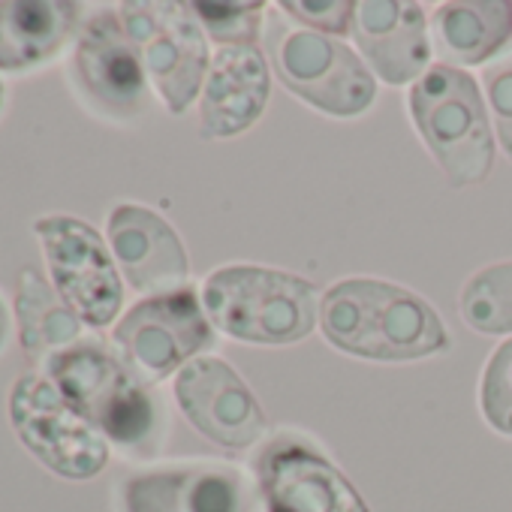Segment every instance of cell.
Instances as JSON below:
<instances>
[{
	"instance_id": "obj_1",
	"label": "cell",
	"mask_w": 512,
	"mask_h": 512,
	"mask_svg": "<svg viewBox=\"0 0 512 512\" xmlns=\"http://www.w3.org/2000/svg\"><path fill=\"white\" fill-rule=\"evenodd\" d=\"M320 332L341 353L374 362H413L449 347L437 311L398 284L347 278L320 299Z\"/></svg>"
},
{
	"instance_id": "obj_2",
	"label": "cell",
	"mask_w": 512,
	"mask_h": 512,
	"mask_svg": "<svg viewBox=\"0 0 512 512\" xmlns=\"http://www.w3.org/2000/svg\"><path fill=\"white\" fill-rule=\"evenodd\" d=\"M46 380L88 419L106 443L148 455L163 431V413L145 383L103 344L79 341L46 359Z\"/></svg>"
},
{
	"instance_id": "obj_3",
	"label": "cell",
	"mask_w": 512,
	"mask_h": 512,
	"mask_svg": "<svg viewBox=\"0 0 512 512\" xmlns=\"http://www.w3.org/2000/svg\"><path fill=\"white\" fill-rule=\"evenodd\" d=\"M202 308L214 329L247 344H296L314 332L320 317L311 281L263 266L211 272L202 284Z\"/></svg>"
},
{
	"instance_id": "obj_4",
	"label": "cell",
	"mask_w": 512,
	"mask_h": 512,
	"mask_svg": "<svg viewBox=\"0 0 512 512\" xmlns=\"http://www.w3.org/2000/svg\"><path fill=\"white\" fill-rule=\"evenodd\" d=\"M410 115L437 166L455 187L479 184L494 166V136L476 79L434 64L410 88Z\"/></svg>"
},
{
	"instance_id": "obj_5",
	"label": "cell",
	"mask_w": 512,
	"mask_h": 512,
	"mask_svg": "<svg viewBox=\"0 0 512 512\" xmlns=\"http://www.w3.org/2000/svg\"><path fill=\"white\" fill-rule=\"evenodd\" d=\"M118 16L166 109L172 115L187 112V106L202 94L211 67L205 31L193 19L190 7L139 0V4H121Z\"/></svg>"
},
{
	"instance_id": "obj_6",
	"label": "cell",
	"mask_w": 512,
	"mask_h": 512,
	"mask_svg": "<svg viewBox=\"0 0 512 512\" xmlns=\"http://www.w3.org/2000/svg\"><path fill=\"white\" fill-rule=\"evenodd\" d=\"M118 359L148 386L181 371L214 344L211 320L190 287L148 296L133 305L112 332Z\"/></svg>"
},
{
	"instance_id": "obj_7",
	"label": "cell",
	"mask_w": 512,
	"mask_h": 512,
	"mask_svg": "<svg viewBox=\"0 0 512 512\" xmlns=\"http://www.w3.org/2000/svg\"><path fill=\"white\" fill-rule=\"evenodd\" d=\"M10 422L25 449L64 479H94L109 461L106 437L40 374H28L10 389Z\"/></svg>"
},
{
	"instance_id": "obj_8",
	"label": "cell",
	"mask_w": 512,
	"mask_h": 512,
	"mask_svg": "<svg viewBox=\"0 0 512 512\" xmlns=\"http://www.w3.org/2000/svg\"><path fill=\"white\" fill-rule=\"evenodd\" d=\"M272 61L290 94L326 115L356 118L368 112L377 97L371 70L335 37L287 31L278 25L272 37Z\"/></svg>"
},
{
	"instance_id": "obj_9",
	"label": "cell",
	"mask_w": 512,
	"mask_h": 512,
	"mask_svg": "<svg viewBox=\"0 0 512 512\" xmlns=\"http://www.w3.org/2000/svg\"><path fill=\"white\" fill-rule=\"evenodd\" d=\"M34 229L46 250L55 293L85 326L106 329L124 305V287L100 232L61 214L37 220Z\"/></svg>"
},
{
	"instance_id": "obj_10",
	"label": "cell",
	"mask_w": 512,
	"mask_h": 512,
	"mask_svg": "<svg viewBox=\"0 0 512 512\" xmlns=\"http://www.w3.org/2000/svg\"><path fill=\"white\" fill-rule=\"evenodd\" d=\"M256 485L269 512H371L323 452L287 434L256 458Z\"/></svg>"
},
{
	"instance_id": "obj_11",
	"label": "cell",
	"mask_w": 512,
	"mask_h": 512,
	"mask_svg": "<svg viewBox=\"0 0 512 512\" xmlns=\"http://www.w3.org/2000/svg\"><path fill=\"white\" fill-rule=\"evenodd\" d=\"M175 401L202 437L226 449H247L269 431L256 395L214 356H199L178 371Z\"/></svg>"
},
{
	"instance_id": "obj_12",
	"label": "cell",
	"mask_w": 512,
	"mask_h": 512,
	"mask_svg": "<svg viewBox=\"0 0 512 512\" xmlns=\"http://www.w3.org/2000/svg\"><path fill=\"white\" fill-rule=\"evenodd\" d=\"M253 488L241 470L217 461L169 464L121 482L118 512H250Z\"/></svg>"
},
{
	"instance_id": "obj_13",
	"label": "cell",
	"mask_w": 512,
	"mask_h": 512,
	"mask_svg": "<svg viewBox=\"0 0 512 512\" xmlns=\"http://www.w3.org/2000/svg\"><path fill=\"white\" fill-rule=\"evenodd\" d=\"M73 73L82 94L106 115L136 118L148 103V76L121 16L97 13L79 34Z\"/></svg>"
},
{
	"instance_id": "obj_14",
	"label": "cell",
	"mask_w": 512,
	"mask_h": 512,
	"mask_svg": "<svg viewBox=\"0 0 512 512\" xmlns=\"http://www.w3.org/2000/svg\"><path fill=\"white\" fill-rule=\"evenodd\" d=\"M109 244L115 260L133 290L148 296H166L187 281V250L178 232L151 208L124 202L112 208Z\"/></svg>"
},
{
	"instance_id": "obj_15",
	"label": "cell",
	"mask_w": 512,
	"mask_h": 512,
	"mask_svg": "<svg viewBox=\"0 0 512 512\" xmlns=\"http://www.w3.org/2000/svg\"><path fill=\"white\" fill-rule=\"evenodd\" d=\"M368 67L389 85H410L428 73L431 40L419 4L407 0H365L353 10L350 28Z\"/></svg>"
},
{
	"instance_id": "obj_16",
	"label": "cell",
	"mask_w": 512,
	"mask_h": 512,
	"mask_svg": "<svg viewBox=\"0 0 512 512\" xmlns=\"http://www.w3.org/2000/svg\"><path fill=\"white\" fill-rule=\"evenodd\" d=\"M272 82L266 55L256 46L217 49L202 94L199 130L208 139H232L256 124L269 106Z\"/></svg>"
},
{
	"instance_id": "obj_17",
	"label": "cell",
	"mask_w": 512,
	"mask_h": 512,
	"mask_svg": "<svg viewBox=\"0 0 512 512\" xmlns=\"http://www.w3.org/2000/svg\"><path fill=\"white\" fill-rule=\"evenodd\" d=\"M82 13L70 0H0V70L25 73L52 61L82 34Z\"/></svg>"
},
{
	"instance_id": "obj_18",
	"label": "cell",
	"mask_w": 512,
	"mask_h": 512,
	"mask_svg": "<svg viewBox=\"0 0 512 512\" xmlns=\"http://www.w3.org/2000/svg\"><path fill=\"white\" fill-rule=\"evenodd\" d=\"M431 37L443 64H485L512 40L506 0H452L431 16Z\"/></svg>"
},
{
	"instance_id": "obj_19",
	"label": "cell",
	"mask_w": 512,
	"mask_h": 512,
	"mask_svg": "<svg viewBox=\"0 0 512 512\" xmlns=\"http://www.w3.org/2000/svg\"><path fill=\"white\" fill-rule=\"evenodd\" d=\"M16 320H19V344L28 359H52L55 353L76 347L82 338V320L73 308L49 287L34 269L22 272L16 293Z\"/></svg>"
},
{
	"instance_id": "obj_20",
	"label": "cell",
	"mask_w": 512,
	"mask_h": 512,
	"mask_svg": "<svg viewBox=\"0 0 512 512\" xmlns=\"http://www.w3.org/2000/svg\"><path fill=\"white\" fill-rule=\"evenodd\" d=\"M461 317L479 335L512 332V260L476 272L461 290Z\"/></svg>"
},
{
	"instance_id": "obj_21",
	"label": "cell",
	"mask_w": 512,
	"mask_h": 512,
	"mask_svg": "<svg viewBox=\"0 0 512 512\" xmlns=\"http://www.w3.org/2000/svg\"><path fill=\"white\" fill-rule=\"evenodd\" d=\"M199 28L223 46H256L266 4H187Z\"/></svg>"
},
{
	"instance_id": "obj_22",
	"label": "cell",
	"mask_w": 512,
	"mask_h": 512,
	"mask_svg": "<svg viewBox=\"0 0 512 512\" xmlns=\"http://www.w3.org/2000/svg\"><path fill=\"white\" fill-rule=\"evenodd\" d=\"M479 410L494 431L512 437V338L491 353L482 371Z\"/></svg>"
},
{
	"instance_id": "obj_23",
	"label": "cell",
	"mask_w": 512,
	"mask_h": 512,
	"mask_svg": "<svg viewBox=\"0 0 512 512\" xmlns=\"http://www.w3.org/2000/svg\"><path fill=\"white\" fill-rule=\"evenodd\" d=\"M281 10L302 22L308 31L314 34H347L353 28V10L356 4H347V0H287L281 4Z\"/></svg>"
},
{
	"instance_id": "obj_24",
	"label": "cell",
	"mask_w": 512,
	"mask_h": 512,
	"mask_svg": "<svg viewBox=\"0 0 512 512\" xmlns=\"http://www.w3.org/2000/svg\"><path fill=\"white\" fill-rule=\"evenodd\" d=\"M482 85H485L488 106L494 115L497 139H500L503 151L512 157V52L506 58L494 61L491 67H485Z\"/></svg>"
},
{
	"instance_id": "obj_25",
	"label": "cell",
	"mask_w": 512,
	"mask_h": 512,
	"mask_svg": "<svg viewBox=\"0 0 512 512\" xmlns=\"http://www.w3.org/2000/svg\"><path fill=\"white\" fill-rule=\"evenodd\" d=\"M7 338H10V314H7L4 302H0V350H4Z\"/></svg>"
},
{
	"instance_id": "obj_26",
	"label": "cell",
	"mask_w": 512,
	"mask_h": 512,
	"mask_svg": "<svg viewBox=\"0 0 512 512\" xmlns=\"http://www.w3.org/2000/svg\"><path fill=\"white\" fill-rule=\"evenodd\" d=\"M0 106H4V82H0Z\"/></svg>"
}]
</instances>
